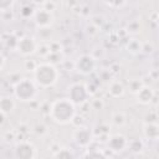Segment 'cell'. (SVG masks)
<instances>
[{
	"label": "cell",
	"instance_id": "2e32d148",
	"mask_svg": "<svg viewBox=\"0 0 159 159\" xmlns=\"http://www.w3.org/2000/svg\"><path fill=\"white\" fill-rule=\"evenodd\" d=\"M82 159H107V157L104 154H102L101 152H89L86 155H83Z\"/></svg>",
	"mask_w": 159,
	"mask_h": 159
},
{
	"label": "cell",
	"instance_id": "9c48e42d",
	"mask_svg": "<svg viewBox=\"0 0 159 159\" xmlns=\"http://www.w3.org/2000/svg\"><path fill=\"white\" fill-rule=\"evenodd\" d=\"M107 145H108V148H109L112 152L118 153V152H122V150L128 145V142H127V139H125L124 135H122V134H113V135L108 139Z\"/></svg>",
	"mask_w": 159,
	"mask_h": 159
},
{
	"label": "cell",
	"instance_id": "7a4b0ae2",
	"mask_svg": "<svg viewBox=\"0 0 159 159\" xmlns=\"http://www.w3.org/2000/svg\"><path fill=\"white\" fill-rule=\"evenodd\" d=\"M34 72H35V82L37 83V86L42 88L52 87L58 80V71L50 62H43L37 65Z\"/></svg>",
	"mask_w": 159,
	"mask_h": 159
},
{
	"label": "cell",
	"instance_id": "e0dca14e",
	"mask_svg": "<svg viewBox=\"0 0 159 159\" xmlns=\"http://www.w3.org/2000/svg\"><path fill=\"white\" fill-rule=\"evenodd\" d=\"M127 48H128V51H130L132 53H135V52H138V51H140V43L138 42V41H135V40H132L129 43H128V46H127Z\"/></svg>",
	"mask_w": 159,
	"mask_h": 159
},
{
	"label": "cell",
	"instance_id": "7402d4cb",
	"mask_svg": "<svg viewBox=\"0 0 159 159\" xmlns=\"http://www.w3.org/2000/svg\"><path fill=\"white\" fill-rule=\"evenodd\" d=\"M55 6H56V4L55 2H43V7L42 9H45V10H47V11H50V12H52V10L55 9Z\"/></svg>",
	"mask_w": 159,
	"mask_h": 159
},
{
	"label": "cell",
	"instance_id": "4fadbf2b",
	"mask_svg": "<svg viewBox=\"0 0 159 159\" xmlns=\"http://www.w3.org/2000/svg\"><path fill=\"white\" fill-rule=\"evenodd\" d=\"M108 91H109V94L114 98H118V97H122L124 94V86L118 82V81H114L109 84L108 87Z\"/></svg>",
	"mask_w": 159,
	"mask_h": 159
},
{
	"label": "cell",
	"instance_id": "6da1fadb",
	"mask_svg": "<svg viewBox=\"0 0 159 159\" xmlns=\"http://www.w3.org/2000/svg\"><path fill=\"white\" fill-rule=\"evenodd\" d=\"M50 116L55 122H57L60 124L71 123L73 117L76 116L75 104L72 102H70V99H66V98L57 99L51 106Z\"/></svg>",
	"mask_w": 159,
	"mask_h": 159
},
{
	"label": "cell",
	"instance_id": "ffe728a7",
	"mask_svg": "<svg viewBox=\"0 0 159 159\" xmlns=\"http://www.w3.org/2000/svg\"><path fill=\"white\" fill-rule=\"evenodd\" d=\"M12 6V1H9V0H0V10H7Z\"/></svg>",
	"mask_w": 159,
	"mask_h": 159
},
{
	"label": "cell",
	"instance_id": "5b68a950",
	"mask_svg": "<svg viewBox=\"0 0 159 159\" xmlns=\"http://www.w3.org/2000/svg\"><path fill=\"white\" fill-rule=\"evenodd\" d=\"M36 150L35 147L29 142H21L15 148L16 159H35Z\"/></svg>",
	"mask_w": 159,
	"mask_h": 159
},
{
	"label": "cell",
	"instance_id": "d6986e66",
	"mask_svg": "<svg viewBox=\"0 0 159 159\" xmlns=\"http://www.w3.org/2000/svg\"><path fill=\"white\" fill-rule=\"evenodd\" d=\"M129 87H130V91H132L133 93H138V91H139L143 86H142V83H140L139 81H133Z\"/></svg>",
	"mask_w": 159,
	"mask_h": 159
},
{
	"label": "cell",
	"instance_id": "52a82bcc",
	"mask_svg": "<svg viewBox=\"0 0 159 159\" xmlns=\"http://www.w3.org/2000/svg\"><path fill=\"white\" fill-rule=\"evenodd\" d=\"M96 67V62L94 58L89 55H82L78 57V60L76 61V68L83 73V75H88L91 73Z\"/></svg>",
	"mask_w": 159,
	"mask_h": 159
},
{
	"label": "cell",
	"instance_id": "ac0fdd59",
	"mask_svg": "<svg viewBox=\"0 0 159 159\" xmlns=\"http://www.w3.org/2000/svg\"><path fill=\"white\" fill-rule=\"evenodd\" d=\"M112 120L116 125H122L124 123V116L122 113H116L113 117H112Z\"/></svg>",
	"mask_w": 159,
	"mask_h": 159
},
{
	"label": "cell",
	"instance_id": "cb8c5ba5",
	"mask_svg": "<svg viewBox=\"0 0 159 159\" xmlns=\"http://www.w3.org/2000/svg\"><path fill=\"white\" fill-rule=\"evenodd\" d=\"M4 63H5V57H4V56H2V53L0 52V70L2 68Z\"/></svg>",
	"mask_w": 159,
	"mask_h": 159
},
{
	"label": "cell",
	"instance_id": "8fae6325",
	"mask_svg": "<svg viewBox=\"0 0 159 159\" xmlns=\"http://www.w3.org/2000/svg\"><path fill=\"white\" fill-rule=\"evenodd\" d=\"M154 97V93H153V89L150 87H147V86H143L138 93H137V98H138V102L142 103V104H148L152 102Z\"/></svg>",
	"mask_w": 159,
	"mask_h": 159
},
{
	"label": "cell",
	"instance_id": "30bf717a",
	"mask_svg": "<svg viewBox=\"0 0 159 159\" xmlns=\"http://www.w3.org/2000/svg\"><path fill=\"white\" fill-rule=\"evenodd\" d=\"M75 140L81 147H87L92 140V133L87 128H77L75 132Z\"/></svg>",
	"mask_w": 159,
	"mask_h": 159
},
{
	"label": "cell",
	"instance_id": "8992f818",
	"mask_svg": "<svg viewBox=\"0 0 159 159\" xmlns=\"http://www.w3.org/2000/svg\"><path fill=\"white\" fill-rule=\"evenodd\" d=\"M16 48L17 51L24 55V56H29V55H32L34 52H36V42L34 41L32 37H29V36H25L20 40H17V43H16Z\"/></svg>",
	"mask_w": 159,
	"mask_h": 159
},
{
	"label": "cell",
	"instance_id": "9a60e30c",
	"mask_svg": "<svg viewBox=\"0 0 159 159\" xmlns=\"http://www.w3.org/2000/svg\"><path fill=\"white\" fill-rule=\"evenodd\" d=\"M55 159H75V157L68 148H61L60 150L56 152Z\"/></svg>",
	"mask_w": 159,
	"mask_h": 159
},
{
	"label": "cell",
	"instance_id": "3957f363",
	"mask_svg": "<svg viewBox=\"0 0 159 159\" xmlns=\"http://www.w3.org/2000/svg\"><path fill=\"white\" fill-rule=\"evenodd\" d=\"M14 93L17 99H20L22 102H30L35 98V96L37 93V88L32 81L25 78V80H20L15 84Z\"/></svg>",
	"mask_w": 159,
	"mask_h": 159
},
{
	"label": "cell",
	"instance_id": "5bb4252c",
	"mask_svg": "<svg viewBox=\"0 0 159 159\" xmlns=\"http://www.w3.org/2000/svg\"><path fill=\"white\" fill-rule=\"evenodd\" d=\"M144 134L148 139H153L155 140L158 138V134H159V129H158V125L155 123H149L145 125V129H144Z\"/></svg>",
	"mask_w": 159,
	"mask_h": 159
},
{
	"label": "cell",
	"instance_id": "277c9868",
	"mask_svg": "<svg viewBox=\"0 0 159 159\" xmlns=\"http://www.w3.org/2000/svg\"><path fill=\"white\" fill-rule=\"evenodd\" d=\"M88 98L87 88L83 83H73L68 88V99L73 104H83Z\"/></svg>",
	"mask_w": 159,
	"mask_h": 159
},
{
	"label": "cell",
	"instance_id": "44dd1931",
	"mask_svg": "<svg viewBox=\"0 0 159 159\" xmlns=\"http://www.w3.org/2000/svg\"><path fill=\"white\" fill-rule=\"evenodd\" d=\"M32 12H34V9L31 7V6H24L22 7V10H21V15H24V16H31L32 15Z\"/></svg>",
	"mask_w": 159,
	"mask_h": 159
},
{
	"label": "cell",
	"instance_id": "603a6c76",
	"mask_svg": "<svg viewBox=\"0 0 159 159\" xmlns=\"http://www.w3.org/2000/svg\"><path fill=\"white\" fill-rule=\"evenodd\" d=\"M26 67L29 68V67H31V71H35L36 70V67H37V65L34 62V61H26Z\"/></svg>",
	"mask_w": 159,
	"mask_h": 159
},
{
	"label": "cell",
	"instance_id": "7c38bea8",
	"mask_svg": "<svg viewBox=\"0 0 159 159\" xmlns=\"http://www.w3.org/2000/svg\"><path fill=\"white\" fill-rule=\"evenodd\" d=\"M15 108V101L11 97H2L0 98V113L9 114Z\"/></svg>",
	"mask_w": 159,
	"mask_h": 159
},
{
	"label": "cell",
	"instance_id": "d4e9b609",
	"mask_svg": "<svg viewBox=\"0 0 159 159\" xmlns=\"http://www.w3.org/2000/svg\"><path fill=\"white\" fill-rule=\"evenodd\" d=\"M1 123H4V114L2 113H0V124Z\"/></svg>",
	"mask_w": 159,
	"mask_h": 159
},
{
	"label": "cell",
	"instance_id": "ba28073f",
	"mask_svg": "<svg viewBox=\"0 0 159 159\" xmlns=\"http://www.w3.org/2000/svg\"><path fill=\"white\" fill-rule=\"evenodd\" d=\"M35 22L39 27L47 29L53 24V15H52V12H50L45 9H40L35 12Z\"/></svg>",
	"mask_w": 159,
	"mask_h": 159
}]
</instances>
